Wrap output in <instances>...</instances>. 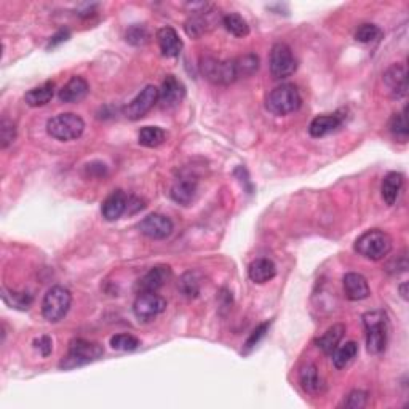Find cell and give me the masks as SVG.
Listing matches in <instances>:
<instances>
[{
  "label": "cell",
  "mask_w": 409,
  "mask_h": 409,
  "mask_svg": "<svg viewBox=\"0 0 409 409\" xmlns=\"http://www.w3.org/2000/svg\"><path fill=\"white\" fill-rule=\"evenodd\" d=\"M157 42L160 47V52L167 58L179 56L182 50V41L179 39L178 32L173 28H162L157 31Z\"/></svg>",
  "instance_id": "44dd1931"
},
{
  "label": "cell",
  "mask_w": 409,
  "mask_h": 409,
  "mask_svg": "<svg viewBox=\"0 0 409 409\" xmlns=\"http://www.w3.org/2000/svg\"><path fill=\"white\" fill-rule=\"evenodd\" d=\"M141 346V341L138 337H134L133 334H116L111 337V347L114 350L120 352H133Z\"/></svg>",
  "instance_id": "1f68e13d"
},
{
  "label": "cell",
  "mask_w": 409,
  "mask_h": 409,
  "mask_svg": "<svg viewBox=\"0 0 409 409\" xmlns=\"http://www.w3.org/2000/svg\"><path fill=\"white\" fill-rule=\"evenodd\" d=\"M277 275V266L272 259L269 258H259L253 261L248 267V277L249 280L262 285V283L271 282Z\"/></svg>",
  "instance_id": "ffe728a7"
},
{
  "label": "cell",
  "mask_w": 409,
  "mask_h": 409,
  "mask_svg": "<svg viewBox=\"0 0 409 409\" xmlns=\"http://www.w3.org/2000/svg\"><path fill=\"white\" fill-rule=\"evenodd\" d=\"M384 82L390 90L392 96L400 99L405 98L408 93V76L406 67L403 64H393L392 67L387 69V72L384 74Z\"/></svg>",
  "instance_id": "5bb4252c"
},
{
  "label": "cell",
  "mask_w": 409,
  "mask_h": 409,
  "mask_svg": "<svg viewBox=\"0 0 409 409\" xmlns=\"http://www.w3.org/2000/svg\"><path fill=\"white\" fill-rule=\"evenodd\" d=\"M3 301L8 304L10 307L18 308V311H28L32 306L34 297L29 293H7L3 289Z\"/></svg>",
  "instance_id": "836d02e7"
},
{
  "label": "cell",
  "mask_w": 409,
  "mask_h": 409,
  "mask_svg": "<svg viewBox=\"0 0 409 409\" xmlns=\"http://www.w3.org/2000/svg\"><path fill=\"white\" fill-rule=\"evenodd\" d=\"M355 251L369 261H381L392 251V238L381 229H371L357 238Z\"/></svg>",
  "instance_id": "277c9868"
},
{
  "label": "cell",
  "mask_w": 409,
  "mask_h": 409,
  "mask_svg": "<svg viewBox=\"0 0 409 409\" xmlns=\"http://www.w3.org/2000/svg\"><path fill=\"white\" fill-rule=\"evenodd\" d=\"M128 196L123 191H114L103 203L101 213L106 221H117L128 209Z\"/></svg>",
  "instance_id": "e0dca14e"
},
{
  "label": "cell",
  "mask_w": 409,
  "mask_h": 409,
  "mask_svg": "<svg viewBox=\"0 0 409 409\" xmlns=\"http://www.w3.org/2000/svg\"><path fill=\"white\" fill-rule=\"evenodd\" d=\"M53 96H54V83L45 82L43 85H41V87L29 90L26 96H24V101H26L28 106L31 107H41L52 101Z\"/></svg>",
  "instance_id": "d4e9b609"
},
{
  "label": "cell",
  "mask_w": 409,
  "mask_h": 409,
  "mask_svg": "<svg viewBox=\"0 0 409 409\" xmlns=\"http://www.w3.org/2000/svg\"><path fill=\"white\" fill-rule=\"evenodd\" d=\"M67 37H69V31H59V32L56 34V36H53V37H52V41H50L48 47H56L58 43L66 42V41H67Z\"/></svg>",
  "instance_id": "60d3db41"
},
{
  "label": "cell",
  "mask_w": 409,
  "mask_h": 409,
  "mask_svg": "<svg viewBox=\"0 0 409 409\" xmlns=\"http://www.w3.org/2000/svg\"><path fill=\"white\" fill-rule=\"evenodd\" d=\"M301 104L302 98L297 87H294L293 83H282L269 93L266 107L273 116H288L296 112Z\"/></svg>",
  "instance_id": "3957f363"
},
{
  "label": "cell",
  "mask_w": 409,
  "mask_h": 409,
  "mask_svg": "<svg viewBox=\"0 0 409 409\" xmlns=\"http://www.w3.org/2000/svg\"><path fill=\"white\" fill-rule=\"evenodd\" d=\"M178 288L184 297L196 299L200 294V280H198L196 272H186L179 278Z\"/></svg>",
  "instance_id": "83f0119b"
},
{
  "label": "cell",
  "mask_w": 409,
  "mask_h": 409,
  "mask_svg": "<svg viewBox=\"0 0 409 409\" xmlns=\"http://www.w3.org/2000/svg\"><path fill=\"white\" fill-rule=\"evenodd\" d=\"M138 141L144 147H158L165 141V132L158 127H144L138 134Z\"/></svg>",
  "instance_id": "f546056e"
},
{
  "label": "cell",
  "mask_w": 409,
  "mask_h": 409,
  "mask_svg": "<svg viewBox=\"0 0 409 409\" xmlns=\"http://www.w3.org/2000/svg\"><path fill=\"white\" fill-rule=\"evenodd\" d=\"M388 128H390V133L393 134V138H395L397 141L400 143L408 141L409 128H408V118H406V107L403 109L400 114H395V116L392 117Z\"/></svg>",
  "instance_id": "4dcf8cb0"
},
{
  "label": "cell",
  "mask_w": 409,
  "mask_h": 409,
  "mask_svg": "<svg viewBox=\"0 0 409 409\" xmlns=\"http://www.w3.org/2000/svg\"><path fill=\"white\" fill-rule=\"evenodd\" d=\"M235 66H237L238 77L253 76V74L259 69V58L253 53L245 54V56L235 59Z\"/></svg>",
  "instance_id": "e575fe53"
},
{
  "label": "cell",
  "mask_w": 409,
  "mask_h": 409,
  "mask_svg": "<svg viewBox=\"0 0 409 409\" xmlns=\"http://www.w3.org/2000/svg\"><path fill=\"white\" fill-rule=\"evenodd\" d=\"M344 333H346V326L333 325L322 337L317 339L315 341L317 347L322 348V352L326 353V355H331L334 348H336L339 346V342H341Z\"/></svg>",
  "instance_id": "484cf974"
},
{
  "label": "cell",
  "mask_w": 409,
  "mask_h": 409,
  "mask_svg": "<svg viewBox=\"0 0 409 409\" xmlns=\"http://www.w3.org/2000/svg\"><path fill=\"white\" fill-rule=\"evenodd\" d=\"M368 403V395L361 390H353L348 393L347 400L344 401V406L350 408V409H361L365 408Z\"/></svg>",
  "instance_id": "f35d334b"
},
{
  "label": "cell",
  "mask_w": 409,
  "mask_h": 409,
  "mask_svg": "<svg viewBox=\"0 0 409 409\" xmlns=\"http://www.w3.org/2000/svg\"><path fill=\"white\" fill-rule=\"evenodd\" d=\"M184 96H186V87L182 82L178 81L174 76H167L162 83V88L158 90V103L162 104V107H176L182 103Z\"/></svg>",
  "instance_id": "7c38bea8"
},
{
  "label": "cell",
  "mask_w": 409,
  "mask_h": 409,
  "mask_svg": "<svg viewBox=\"0 0 409 409\" xmlns=\"http://www.w3.org/2000/svg\"><path fill=\"white\" fill-rule=\"evenodd\" d=\"M47 132L50 136L58 141H74L83 134L85 122L77 114H58L47 122Z\"/></svg>",
  "instance_id": "5b68a950"
},
{
  "label": "cell",
  "mask_w": 409,
  "mask_h": 409,
  "mask_svg": "<svg viewBox=\"0 0 409 409\" xmlns=\"http://www.w3.org/2000/svg\"><path fill=\"white\" fill-rule=\"evenodd\" d=\"M363 325L366 328V347L373 355L386 350L388 339V318L382 311H373L363 315Z\"/></svg>",
  "instance_id": "6da1fadb"
},
{
  "label": "cell",
  "mask_w": 409,
  "mask_h": 409,
  "mask_svg": "<svg viewBox=\"0 0 409 409\" xmlns=\"http://www.w3.org/2000/svg\"><path fill=\"white\" fill-rule=\"evenodd\" d=\"M208 5L200 12H193L196 14H192L191 18L186 21V34L189 37H200L202 34H204L208 29L213 28V21H211V13H214L213 10H207Z\"/></svg>",
  "instance_id": "7402d4cb"
},
{
  "label": "cell",
  "mask_w": 409,
  "mask_h": 409,
  "mask_svg": "<svg viewBox=\"0 0 409 409\" xmlns=\"http://www.w3.org/2000/svg\"><path fill=\"white\" fill-rule=\"evenodd\" d=\"M173 221L168 216L160 213L149 214L139 222V231H141L143 235H146L152 240H163V238H168L173 233Z\"/></svg>",
  "instance_id": "8fae6325"
},
{
  "label": "cell",
  "mask_w": 409,
  "mask_h": 409,
  "mask_svg": "<svg viewBox=\"0 0 409 409\" xmlns=\"http://www.w3.org/2000/svg\"><path fill=\"white\" fill-rule=\"evenodd\" d=\"M344 122V116H341V112H334V114H325V116H318L313 118L308 125V133L313 138H323L326 134L336 132V129L341 127Z\"/></svg>",
  "instance_id": "2e32d148"
},
{
  "label": "cell",
  "mask_w": 409,
  "mask_h": 409,
  "mask_svg": "<svg viewBox=\"0 0 409 409\" xmlns=\"http://www.w3.org/2000/svg\"><path fill=\"white\" fill-rule=\"evenodd\" d=\"M158 103V88L154 85H147L141 92L136 94V98H133L123 109V116L128 120H139L151 109Z\"/></svg>",
  "instance_id": "9c48e42d"
},
{
  "label": "cell",
  "mask_w": 409,
  "mask_h": 409,
  "mask_svg": "<svg viewBox=\"0 0 409 409\" xmlns=\"http://www.w3.org/2000/svg\"><path fill=\"white\" fill-rule=\"evenodd\" d=\"M269 69L275 81L291 77L297 69V61L294 58L291 48L286 43H275L269 56Z\"/></svg>",
  "instance_id": "ba28073f"
},
{
  "label": "cell",
  "mask_w": 409,
  "mask_h": 409,
  "mask_svg": "<svg viewBox=\"0 0 409 409\" xmlns=\"http://www.w3.org/2000/svg\"><path fill=\"white\" fill-rule=\"evenodd\" d=\"M36 348L39 352L42 353V357H48L50 353L53 352V342H52V339H50L48 336H42V337H39L36 342Z\"/></svg>",
  "instance_id": "ab89813d"
},
{
  "label": "cell",
  "mask_w": 409,
  "mask_h": 409,
  "mask_svg": "<svg viewBox=\"0 0 409 409\" xmlns=\"http://www.w3.org/2000/svg\"><path fill=\"white\" fill-rule=\"evenodd\" d=\"M382 36H384V34L381 31V28H377L376 24H371V23L361 24V26L358 28L357 32H355V39L361 43L379 42V41H381Z\"/></svg>",
  "instance_id": "d6a6232c"
},
{
  "label": "cell",
  "mask_w": 409,
  "mask_h": 409,
  "mask_svg": "<svg viewBox=\"0 0 409 409\" xmlns=\"http://www.w3.org/2000/svg\"><path fill=\"white\" fill-rule=\"evenodd\" d=\"M299 382H301L304 390L307 393H312V395L323 390V381L320 374H318V368L312 365V363H308V365L301 369V373H299Z\"/></svg>",
  "instance_id": "cb8c5ba5"
},
{
  "label": "cell",
  "mask_w": 409,
  "mask_h": 409,
  "mask_svg": "<svg viewBox=\"0 0 409 409\" xmlns=\"http://www.w3.org/2000/svg\"><path fill=\"white\" fill-rule=\"evenodd\" d=\"M167 308V301L157 293H139L133 304V313L139 322H151Z\"/></svg>",
  "instance_id": "30bf717a"
},
{
  "label": "cell",
  "mask_w": 409,
  "mask_h": 409,
  "mask_svg": "<svg viewBox=\"0 0 409 409\" xmlns=\"http://www.w3.org/2000/svg\"><path fill=\"white\" fill-rule=\"evenodd\" d=\"M403 184H405V178H403L401 173L392 171L386 174V178H384L382 181L381 192H382L384 202H386L388 207H392V204L397 203L398 197H400L401 193Z\"/></svg>",
  "instance_id": "603a6c76"
},
{
  "label": "cell",
  "mask_w": 409,
  "mask_h": 409,
  "mask_svg": "<svg viewBox=\"0 0 409 409\" xmlns=\"http://www.w3.org/2000/svg\"><path fill=\"white\" fill-rule=\"evenodd\" d=\"M406 286H408V283H403V285L400 286V291H401V297H403V299H405V301H406V299H408V294H406Z\"/></svg>",
  "instance_id": "b9f144b4"
},
{
  "label": "cell",
  "mask_w": 409,
  "mask_h": 409,
  "mask_svg": "<svg viewBox=\"0 0 409 409\" xmlns=\"http://www.w3.org/2000/svg\"><path fill=\"white\" fill-rule=\"evenodd\" d=\"M344 291H346V296L350 301H363L371 294L366 278L361 273L355 272L346 273V277H344Z\"/></svg>",
  "instance_id": "ac0fdd59"
},
{
  "label": "cell",
  "mask_w": 409,
  "mask_h": 409,
  "mask_svg": "<svg viewBox=\"0 0 409 409\" xmlns=\"http://www.w3.org/2000/svg\"><path fill=\"white\" fill-rule=\"evenodd\" d=\"M125 37H127L128 43L136 45V47L149 42L147 29L144 26H141V24H133V26L127 31V36H125Z\"/></svg>",
  "instance_id": "d590c367"
},
{
  "label": "cell",
  "mask_w": 409,
  "mask_h": 409,
  "mask_svg": "<svg viewBox=\"0 0 409 409\" xmlns=\"http://www.w3.org/2000/svg\"><path fill=\"white\" fill-rule=\"evenodd\" d=\"M169 278H171V269H169V266H156L139 278L136 288L139 293H157L158 289L165 286V283Z\"/></svg>",
  "instance_id": "4fadbf2b"
},
{
  "label": "cell",
  "mask_w": 409,
  "mask_h": 409,
  "mask_svg": "<svg viewBox=\"0 0 409 409\" xmlns=\"http://www.w3.org/2000/svg\"><path fill=\"white\" fill-rule=\"evenodd\" d=\"M197 191H198L197 179L181 178L173 184L171 191H169V196H171V198L176 203L182 204V207H189V204L196 200Z\"/></svg>",
  "instance_id": "9a60e30c"
},
{
  "label": "cell",
  "mask_w": 409,
  "mask_h": 409,
  "mask_svg": "<svg viewBox=\"0 0 409 409\" xmlns=\"http://www.w3.org/2000/svg\"><path fill=\"white\" fill-rule=\"evenodd\" d=\"M104 355L103 346H99L98 342L87 341V339H74L69 344L67 355L63 358L59 363L61 369H74L81 368L90 363L98 361L99 358Z\"/></svg>",
  "instance_id": "7a4b0ae2"
},
{
  "label": "cell",
  "mask_w": 409,
  "mask_h": 409,
  "mask_svg": "<svg viewBox=\"0 0 409 409\" xmlns=\"http://www.w3.org/2000/svg\"><path fill=\"white\" fill-rule=\"evenodd\" d=\"M72 304V294L64 286L50 288L42 301V315L50 323L61 322Z\"/></svg>",
  "instance_id": "8992f818"
},
{
  "label": "cell",
  "mask_w": 409,
  "mask_h": 409,
  "mask_svg": "<svg viewBox=\"0 0 409 409\" xmlns=\"http://www.w3.org/2000/svg\"><path fill=\"white\" fill-rule=\"evenodd\" d=\"M17 139V127H14L13 122L3 118L2 123H0V144H2V149H7L10 144L14 143Z\"/></svg>",
  "instance_id": "8d00e7d4"
},
{
  "label": "cell",
  "mask_w": 409,
  "mask_h": 409,
  "mask_svg": "<svg viewBox=\"0 0 409 409\" xmlns=\"http://www.w3.org/2000/svg\"><path fill=\"white\" fill-rule=\"evenodd\" d=\"M200 72L208 82L214 85H231L238 78L235 59H216L211 56L202 58Z\"/></svg>",
  "instance_id": "52a82bcc"
},
{
  "label": "cell",
  "mask_w": 409,
  "mask_h": 409,
  "mask_svg": "<svg viewBox=\"0 0 409 409\" xmlns=\"http://www.w3.org/2000/svg\"><path fill=\"white\" fill-rule=\"evenodd\" d=\"M88 92H90L88 82L85 81L83 77L76 76V77H72L66 85H64L61 90H59L58 98H59V101L72 104V103H78V101H82V99L87 98Z\"/></svg>",
  "instance_id": "d6986e66"
},
{
  "label": "cell",
  "mask_w": 409,
  "mask_h": 409,
  "mask_svg": "<svg viewBox=\"0 0 409 409\" xmlns=\"http://www.w3.org/2000/svg\"><path fill=\"white\" fill-rule=\"evenodd\" d=\"M357 353H358V344L355 341H348L346 344H342V346H337L331 353L334 366L337 369L346 368L348 363L357 357Z\"/></svg>",
  "instance_id": "4316f807"
},
{
  "label": "cell",
  "mask_w": 409,
  "mask_h": 409,
  "mask_svg": "<svg viewBox=\"0 0 409 409\" xmlns=\"http://www.w3.org/2000/svg\"><path fill=\"white\" fill-rule=\"evenodd\" d=\"M222 24L235 37H247L249 34L248 23L237 13H227L226 17H222Z\"/></svg>",
  "instance_id": "f1b7e54d"
},
{
  "label": "cell",
  "mask_w": 409,
  "mask_h": 409,
  "mask_svg": "<svg viewBox=\"0 0 409 409\" xmlns=\"http://www.w3.org/2000/svg\"><path fill=\"white\" fill-rule=\"evenodd\" d=\"M269 326H271V323H269V322L261 323V325H259L251 334H249V337L247 339V342H245V353H248L249 350H253V348L256 347L259 342H261V339L266 336V333L269 331Z\"/></svg>",
  "instance_id": "74e56055"
}]
</instances>
